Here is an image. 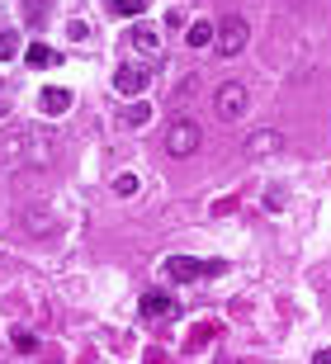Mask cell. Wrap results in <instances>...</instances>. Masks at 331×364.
I'll return each mask as SVG.
<instances>
[{
	"label": "cell",
	"instance_id": "cell-2",
	"mask_svg": "<svg viewBox=\"0 0 331 364\" xmlns=\"http://www.w3.org/2000/svg\"><path fill=\"white\" fill-rule=\"evenodd\" d=\"M246 38H251L246 19H241V14H227L223 24L213 28V53H218V57H237L241 48H246Z\"/></svg>",
	"mask_w": 331,
	"mask_h": 364
},
{
	"label": "cell",
	"instance_id": "cell-9",
	"mask_svg": "<svg viewBox=\"0 0 331 364\" xmlns=\"http://www.w3.org/2000/svg\"><path fill=\"white\" fill-rule=\"evenodd\" d=\"M24 62L33 71H43V67H53V62H57V53H53V48H43V43H33V48L24 53Z\"/></svg>",
	"mask_w": 331,
	"mask_h": 364
},
{
	"label": "cell",
	"instance_id": "cell-12",
	"mask_svg": "<svg viewBox=\"0 0 331 364\" xmlns=\"http://www.w3.org/2000/svg\"><path fill=\"white\" fill-rule=\"evenodd\" d=\"M105 10H109V14H123V19H132V14H142V10H147V0H105Z\"/></svg>",
	"mask_w": 331,
	"mask_h": 364
},
{
	"label": "cell",
	"instance_id": "cell-15",
	"mask_svg": "<svg viewBox=\"0 0 331 364\" xmlns=\"http://www.w3.org/2000/svg\"><path fill=\"white\" fill-rule=\"evenodd\" d=\"M14 48H19V38H14V33H0V62H10Z\"/></svg>",
	"mask_w": 331,
	"mask_h": 364
},
{
	"label": "cell",
	"instance_id": "cell-8",
	"mask_svg": "<svg viewBox=\"0 0 331 364\" xmlns=\"http://www.w3.org/2000/svg\"><path fill=\"white\" fill-rule=\"evenodd\" d=\"M284 147V137L279 133H251L246 137V156H270V151Z\"/></svg>",
	"mask_w": 331,
	"mask_h": 364
},
{
	"label": "cell",
	"instance_id": "cell-7",
	"mask_svg": "<svg viewBox=\"0 0 331 364\" xmlns=\"http://www.w3.org/2000/svg\"><path fill=\"white\" fill-rule=\"evenodd\" d=\"M114 90L128 100V95H142L147 90V67H119L114 71Z\"/></svg>",
	"mask_w": 331,
	"mask_h": 364
},
{
	"label": "cell",
	"instance_id": "cell-3",
	"mask_svg": "<svg viewBox=\"0 0 331 364\" xmlns=\"http://www.w3.org/2000/svg\"><path fill=\"white\" fill-rule=\"evenodd\" d=\"M204 147V128H199L194 119H180L166 128V151L171 156H194V151Z\"/></svg>",
	"mask_w": 331,
	"mask_h": 364
},
{
	"label": "cell",
	"instance_id": "cell-13",
	"mask_svg": "<svg viewBox=\"0 0 331 364\" xmlns=\"http://www.w3.org/2000/svg\"><path fill=\"white\" fill-rule=\"evenodd\" d=\"M189 48H213V24H189Z\"/></svg>",
	"mask_w": 331,
	"mask_h": 364
},
{
	"label": "cell",
	"instance_id": "cell-5",
	"mask_svg": "<svg viewBox=\"0 0 331 364\" xmlns=\"http://www.w3.org/2000/svg\"><path fill=\"white\" fill-rule=\"evenodd\" d=\"M241 114H246V90H241V81H227L223 90H218V119L241 123Z\"/></svg>",
	"mask_w": 331,
	"mask_h": 364
},
{
	"label": "cell",
	"instance_id": "cell-16",
	"mask_svg": "<svg viewBox=\"0 0 331 364\" xmlns=\"http://www.w3.org/2000/svg\"><path fill=\"white\" fill-rule=\"evenodd\" d=\"M10 109H14V85H5V81H0V119H5Z\"/></svg>",
	"mask_w": 331,
	"mask_h": 364
},
{
	"label": "cell",
	"instance_id": "cell-19",
	"mask_svg": "<svg viewBox=\"0 0 331 364\" xmlns=\"http://www.w3.org/2000/svg\"><path fill=\"white\" fill-rule=\"evenodd\" d=\"M33 5H43V0H33Z\"/></svg>",
	"mask_w": 331,
	"mask_h": 364
},
{
	"label": "cell",
	"instance_id": "cell-11",
	"mask_svg": "<svg viewBox=\"0 0 331 364\" xmlns=\"http://www.w3.org/2000/svg\"><path fill=\"white\" fill-rule=\"evenodd\" d=\"M66 109H71L66 90H43V114H66Z\"/></svg>",
	"mask_w": 331,
	"mask_h": 364
},
{
	"label": "cell",
	"instance_id": "cell-10",
	"mask_svg": "<svg viewBox=\"0 0 331 364\" xmlns=\"http://www.w3.org/2000/svg\"><path fill=\"white\" fill-rule=\"evenodd\" d=\"M147 119H152V109H147L142 100H137V105H128V109L119 114V123H123V128H142Z\"/></svg>",
	"mask_w": 331,
	"mask_h": 364
},
{
	"label": "cell",
	"instance_id": "cell-6",
	"mask_svg": "<svg viewBox=\"0 0 331 364\" xmlns=\"http://www.w3.org/2000/svg\"><path fill=\"white\" fill-rule=\"evenodd\" d=\"M175 298L171 294H161V289H152V294H142V317H152V322H171L175 317Z\"/></svg>",
	"mask_w": 331,
	"mask_h": 364
},
{
	"label": "cell",
	"instance_id": "cell-18",
	"mask_svg": "<svg viewBox=\"0 0 331 364\" xmlns=\"http://www.w3.org/2000/svg\"><path fill=\"white\" fill-rule=\"evenodd\" d=\"M33 346H38V341L28 336V331H19V336H14V350H19V355H33Z\"/></svg>",
	"mask_w": 331,
	"mask_h": 364
},
{
	"label": "cell",
	"instance_id": "cell-4",
	"mask_svg": "<svg viewBox=\"0 0 331 364\" xmlns=\"http://www.w3.org/2000/svg\"><path fill=\"white\" fill-rule=\"evenodd\" d=\"M128 48H132L137 57H142V62H161V53H166V48H161V33H157L152 24H132Z\"/></svg>",
	"mask_w": 331,
	"mask_h": 364
},
{
	"label": "cell",
	"instance_id": "cell-14",
	"mask_svg": "<svg viewBox=\"0 0 331 364\" xmlns=\"http://www.w3.org/2000/svg\"><path fill=\"white\" fill-rule=\"evenodd\" d=\"M114 194L132 199V194H137V176H128V171H123V176H114Z\"/></svg>",
	"mask_w": 331,
	"mask_h": 364
},
{
	"label": "cell",
	"instance_id": "cell-17",
	"mask_svg": "<svg viewBox=\"0 0 331 364\" xmlns=\"http://www.w3.org/2000/svg\"><path fill=\"white\" fill-rule=\"evenodd\" d=\"M265 208L279 213V208H284V189H265Z\"/></svg>",
	"mask_w": 331,
	"mask_h": 364
},
{
	"label": "cell",
	"instance_id": "cell-1",
	"mask_svg": "<svg viewBox=\"0 0 331 364\" xmlns=\"http://www.w3.org/2000/svg\"><path fill=\"white\" fill-rule=\"evenodd\" d=\"M161 274H171L175 284H194L209 279V274H223V260H194V256H166Z\"/></svg>",
	"mask_w": 331,
	"mask_h": 364
}]
</instances>
